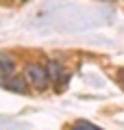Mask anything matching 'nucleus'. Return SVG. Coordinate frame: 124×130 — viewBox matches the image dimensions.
I'll return each mask as SVG.
<instances>
[{
	"instance_id": "nucleus-2",
	"label": "nucleus",
	"mask_w": 124,
	"mask_h": 130,
	"mask_svg": "<svg viewBox=\"0 0 124 130\" xmlns=\"http://www.w3.org/2000/svg\"><path fill=\"white\" fill-rule=\"evenodd\" d=\"M0 87L11 89V91H18V93L26 89V87H24V83H22V80H18V78H2V80H0Z\"/></svg>"
},
{
	"instance_id": "nucleus-7",
	"label": "nucleus",
	"mask_w": 124,
	"mask_h": 130,
	"mask_svg": "<svg viewBox=\"0 0 124 130\" xmlns=\"http://www.w3.org/2000/svg\"><path fill=\"white\" fill-rule=\"evenodd\" d=\"M118 80H120V85H122V87H124V70L120 72V76H118Z\"/></svg>"
},
{
	"instance_id": "nucleus-3",
	"label": "nucleus",
	"mask_w": 124,
	"mask_h": 130,
	"mask_svg": "<svg viewBox=\"0 0 124 130\" xmlns=\"http://www.w3.org/2000/svg\"><path fill=\"white\" fill-rule=\"evenodd\" d=\"M46 74L50 76V80H55V83H57V78H68V76L61 74L59 63H55V61H52V63H48V72H46Z\"/></svg>"
},
{
	"instance_id": "nucleus-1",
	"label": "nucleus",
	"mask_w": 124,
	"mask_h": 130,
	"mask_svg": "<svg viewBox=\"0 0 124 130\" xmlns=\"http://www.w3.org/2000/svg\"><path fill=\"white\" fill-rule=\"evenodd\" d=\"M26 83H31L33 87H37V89H44L46 87V83H48V74H46V70L41 67V65H26Z\"/></svg>"
},
{
	"instance_id": "nucleus-5",
	"label": "nucleus",
	"mask_w": 124,
	"mask_h": 130,
	"mask_svg": "<svg viewBox=\"0 0 124 130\" xmlns=\"http://www.w3.org/2000/svg\"><path fill=\"white\" fill-rule=\"evenodd\" d=\"M74 128H96V126L89 121H74Z\"/></svg>"
},
{
	"instance_id": "nucleus-6",
	"label": "nucleus",
	"mask_w": 124,
	"mask_h": 130,
	"mask_svg": "<svg viewBox=\"0 0 124 130\" xmlns=\"http://www.w3.org/2000/svg\"><path fill=\"white\" fill-rule=\"evenodd\" d=\"M7 126H18V124H9V121H5V119H0V128H7Z\"/></svg>"
},
{
	"instance_id": "nucleus-4",
	"label": "nucleus",
	"mask_w": 124,
	"mask_h": 130,
	"mask_svg": "<svg viewBox=\"0 0 124 130\" xmlns=\"http://www.w3.org/2000/svg\"><path fill=\"white\" fill-rule=\"evenodd\" d=\"M13 72V61H11V56H5L0 54V74H11Z\"/></svg>"
}]
</instances>
